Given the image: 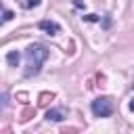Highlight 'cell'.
Here are the masks:
<instances>
[{
	"label": "cell",
	"instance_id": "obj_2",
	"mask_svg": "<svg viewBox=\"0 0 134 134\" xmlns=\"http://www.w3.org/2000/svg\"><path fill=\"white\" fill-rule=\"evenodd\" d=\"M90 109H92L94 117H109L113 113V100L109 96H98L90 103Z\"/></svg>",
	"mask_w": 134,
	"mask_h": 134
},
{
	"label": "cell",
	"instance_id": "obj_1",
	"mask_svg": "<svg viewBox=\"0 0 134 134\" xmlns=\"http://www.w3.org/2000/svg\"><path fill=\"white\" fill-rule=\"evenodd\" d=\"M48 59V48L42 46V44H29L27 50H25V71L23 75L25 77H31V75H38L40 69H42V63Z\"/></svg>",
	"mask_w": 134,
	"mask_h": 134
},
{
	"label": "cell",
	"instance_id": "obj_6",
	"mask_svg": "<svg viewBox=\"0 0 134 134\" xmlns=\"http://www.w3.org/2000/svg\"><path fill=\"white\" fill-rule=\"evenodd\" d=\"M40 2H42V0H17V4H19L21 8H25V10H29V8H36V6H40Z\"/></svg>",
	"mask_w": 134,
	"mask_h": 134
},
{
	"label": "cell",
	"instance_id": "obj_12",
	"mask_svg": "<svg viewBox=\"0 0 134 134\" xmlns=\"http://www.w3.org/2000/svg\"><path fill=\"white\" fill-rule=\"evenodd\" d=\"M130 109H132V111H134V98H132V100H130Z\"/></svg>",
	"mask_w": 134,
	"mask_h": 134
},
{
	"label": "cell",
	"instance_id": "obj_9",
	"mask_svg": "<svg viewBox=\"0 0 134 134\" xmlns=\"http://www.w3.org/2000/svg\"><path fill=\"white\" fill-rule=\"evenodd\" d=\"M31 115H34V109H25V111L21 113V121H27Z\"/></svg>",
	"mask_w": 134,
	"mask_h": 134
},
{
	"label": "cell",
	"instance_id": "obj_4",
	"mask_svg": "<svg viewBox=\"0 0 134 134\" xmlns=\"http://www.w3.org/2000/svg\"><path fill=\"white\" fill-rule=\"evenodd\" d=\"M38 27H40L42 31H46L48 36H57V34L61 31V25H59V23H54V21H48V19L40 21V23H38Z\"/></svg>",
	"mask_w": 134,
	"mask_h": 134
},
{
	"label": "cell",
	"instance_id": "obj_7",
	"mask_svg": "<svg viewBox=\"0 0 134 134\" xmlns=\"http://www.w3.org/2000/svg\"><path fill=\"white\" fill-rule=\"evenodd\" d=\"M52 98H54V94H52V92H42L38 103H40L42 107H46V105H48V100H52Z\"/></svg>",
	"mask_w": 134,
	"mask_h": 134
},
{
	"label": "cell",
	"instance_id": "obj_3",
	"mask_svg": "<svg viewBox=\"0 0 134 134\" xmlns=\"http://www.w3.org/2000/svg\"><path fill=\"white\" fill-rule=\"evenodd\" d=\"M67 115H69L67 107H52V109L46 111V119L48 121H63V119H67Z\"/></svg>",
	"mask_w": 134,
	"mask_h": 134
},
{
	"label": "cell",
	"instance_id": "obj_5",
	"mask_svg": "<svg viewBox=\"0 0 134 134\" xmlns=\"http://www.w3.org/2000/svg\"><path fill=\"white\" fill-rule=\"evenodd\" d=\"M19 61H21V54H19L17 50H10V52L6 54V63H8L10 67H17V65H19Z\"/></svg>",
	"mask_w": 134,
	"mask_h": 134
},
{
	"label": "cell",
	"instance_id": "obj_11",
	"mask_svg": "<svg viewBox=\"0 0 134 134\" xmlns=\"http://www.w3.org/2000/svg\"><path fill=\"white\" fill-rule=\"evenodd\" d=\"M73 6H77V8H82V6H84V2H82V0H73Z\"/></svg>",
	"mask_w": 134,
	"mask_h": 134
},
{
	"label": "cell",
	"instance_id": "obj_13",
	"mask_svg": "<svg viewBox=\"0 0 134 134\" xmlns=\"http://www.w3.org/2000/svg\"><path fill=\"white\" fill-rule=\"evenodd\" d=\"M2 134H13V132H10V128H6V130H4Z\"/></svg>",
	"mask_w": 134,
	"mask_h": 134
},
{
	"label": "cell",
	"instance_id": "obj_10",
	"mask_svg": "<svg viewBox=\"0 0 134 134\" xmlns=\"http://www.w3.org/2000/svg\"><path fill=\"white\" fill-rule=\"evenodd\" d=\"M84 19H86L88 23H96V21H98V15H86Z\"/></svg>",
	"mask_w": 134,
	"mask_h": 134
},
{
	"label": "cell",
	"instance_id": "obj_8",
	"mask_svg": "<svg viewBox=\"0 0 134 134\" xmlns=\"http://www.w3.org/2000/svg\"><path fill=\"white\" fill-rule=\"evenodd\" d=\"M6 107H8V92L2 90V92H0V113H2Z\"/></svg>",
	"mask_w": 134,
	"mask_h": 134
}]
</instances>
